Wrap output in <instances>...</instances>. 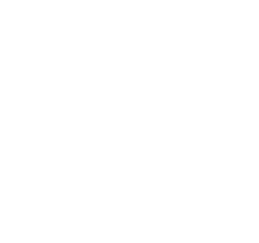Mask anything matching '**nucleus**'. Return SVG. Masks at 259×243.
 Here are the masks:
<instances>
[]
</instances>
